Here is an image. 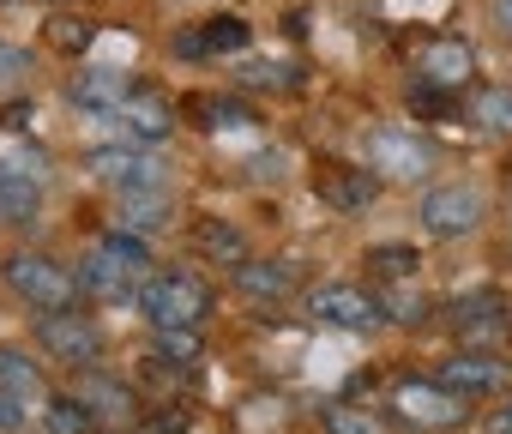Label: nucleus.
I'll list each match as a JSON object with an SVG mask.
<instances>
[{"mask_svg":"<svg viewBox=\"0 0 512 434\" xmlns=\"http://www.w3.org/2000/svg\"><path fill=\"white\" fill-rule=\"evenodd\" d=\"M43 199V169L37 163H13V157H0V217H31Z\"/></svg>","mask_w":512,"mask_h":434,"instance_id":"11","label":"nucleus"},{"mask_svg":"<svg viewBox=\"0 0 512 434\" xmlns=\"http://www.w3.org/2000/svg\"><path fill=\"white\" fill-rule=\"evenodd\" d=\"M199 248H217L223 260L241 266V242H235V230H223V224H205V230H199Z\"/></svg>","mask_w":512,"mask_h":434,"instance_id":"27","label":"nucleus"},{"mask_svg":"<svg viewBox=\"0 0 512 434\" xmlns=\"http://www.w3.org/2000/svg\"><path fill=\"white\" fill-rule=\"evenodd\" d=\"M488 434H512V398H506V404L488 416Z\"/></svg>","mask_w":512,"mask_h":434,"instance_id":"30","label":"nucleus"},{"mask_svg":"<svg viewBox=\"0 0 512 434\" xmlns=\"http://www.w3.org/2000/svg\"><path fill=\"white\" fill-rule=\"evenodd\" d=\"M139 314H145V326H157V332H193V326H205V314H211V284L193 278V272L145 278V284H139Z\"/></svg>","mask_w":512,"mask_h":434,"instance_id":"1","label":"nucleus"},{"mask_svg":"<svg viewBox=\"0 0 512 434\" xmlns=\"http://www.w3.org/2000/svg\"><path fill=\"white\" fill-rule=\"evenodd\" d=\"M91 169L103 175V181H115L121 193H163L169 187V163L163 157H151V151H133V145H121V151H91Z\"/></svg>","mask_w":512,"mask_h":434,"instance_id":"7","label":"nucleus"},{"mask_svg":"<svg viewBox=\"0 0 512 434\" xmlns=\"http://www.w3.org/2000/svg\"><path fill=\"white\" fill-rule=\"evenodd\" d=\"M7 284L25 302H37L43 314H61L79 296V272H67V260H55V254H13L7 260Z\"/></svg>","mask_w":512,"mask_h":434,"instance_id":"3","label":"nucleus"},{"mask_svg":"<svg viewBox=\"0 0 512 434\" xmlns=\"http://www.w3.org/2000/svg\"><path fill=\"white\" fill-rule=\"evenodd\" d=\"M97 248H103V254H115L127 272H145V266H151V248H145V242H133V236H121V230H115V236H103Z\"/></svg>","mask_w":512,"mask_h":434,"instance_id":"24","label":"nucleus"},{"mask_svg":"<svg viewBox=\"0 0 512 434\" xmlns=\"http://www.w3.org/2000/svg\"><path fill=\"white\" fill-rule=\"evenodd\" d=\"M326 193H332L338 205H368V199H374V181H368V175H356V181H350V175H326Z\"/></svg>","mask_w":512,"mask_h":434,"instance_id":"25","label":"nucleus"},{"mask_svg":"<svg viewBox=\"0 0 512 434\" xmlns=\"http://www.w3.org/2000/svg\"><path fill=\"white\" fill-rule=\"evenodd\" d=\"M470 43H428L422 49V73L434 79V85H464L470 79Z\"/></svg>","mask_w":512,"mask_h":434,"instance_id":"17","label":"nucleus"},{"mask_svg":"<svg viewBox=\"0 0 512 434\" xmlns=\"http://www.w3.org/2000/svg\"><path fill=\"white\" fill-rule=\"evenodd\" d=\"M37 344H43L55 362H67V368H97V362H103V332H97L85 314H73V308L37 314Z\"/></svg>","mask_w":512,"mask_h":434,"instance_id":"4","label":"nucleus"},{"mask_svg":"<svg viewBox=\"0 0 512 434\" xmlns=\"http://www.w3.org/2000/svg\"><path fill=\"white\" fill-rule=\"evenodd\" d=\"M326 422H332V434H374V422L350 416V410H326Z\"/></svg>","mask_w":512,"mask_h":434,"instance_id":"28","label":"nucleus"},{"mask_svg":"<svg viewBox=\"0 0 512 434\" xmlns=\"http://www.w3.org/2000/svg\"><path fill=\"white\" fill-rule=\"evenodd\" d=\"M368 266L380 272V278H410L422 260H416V248H398V242H380V248H368Z\"/></svg>","mask_w":512,"mask_h":434,"instance_id":"21","label":"nucleus"},{"mask_svg":"<svg viewBox=\"0 0 512 434\" xmlns=\"http://www.w3.org/2000/svg\"><path fill=\"white\" fill-rule=\"evenodd\" d=\"M199 43L205 49H241L247 43V25L241 19H217V25H205V37H187L181 49H199Z\"/></svg>","mask_w":512,"mask_h":434,"instance_id":"22","label":"nucleus"},{"mask_svg":"<svg viewBox=\"0 0 512 434\" xmlns=\"http://www.w3.org/2000/svg\"><path fill=\"white\" fill-rule=\"evenodd\" d=\"M506 380H512V368L494 356V350H458V356H446L440 362V386L446 392H506Z\"/></svg>","mask_w":512,"mask_h":434,"instance_id":"10","label":"nucleus"},{"mask_svg":"<svg viewBox=\"0 0 512 434\" xmlns=\"http://www.w3.org/2000/svg\"><path fill=\"white\" fill-rule=\"evenodd\" d=\"M494 25H500V31L512 37V0H494Z\"/></svg>","mask_w":512,"mask_h":434,"instance_id":"31","label":"nucleus"},{"mask_svg":"<svg viewBox=\"0 0 512 434\" xmlns=\"http://www.w3.org/2000/svg\"><path fill=\"white\" fill-rule=\"evenodd\" d=\"M368 163H374L380 175H392V181H422V175L434 169V145H428L422 133H410V127H374Z\"/></svg>","mask_w":512,"mask_h":434,"instance_id":"5","label":"nucleus"},{"mask_svg":"<svg viewBox=\"0 0 512 434\" xmlns=\"http://www.w3.org/2000/svg\"><path fill=\"white\" fill-rule=\"evenodd\" d=\"M121 205H127V224L133 230H157L163 217H169V193H121Z\"/></svg>","mask_w":512,"mask_h":434,"instance_id":"20","label":"nucleus"},{"mask_svg":"<svg viewBox=\"0 0 512 434\" xmlns=\"http://www.w3.org/2000/svg\"><path fill=\"white\" fill-rule=\"evenodd\" d=\"M452 326H458L464 338H506V302H494V296H470V302L452 308Z\"/></svg>","mask_w":512,"mask_h":434,"instance_id":"14","label":"nucleus"},{"mask_svg":"<svg viewBox=\"0 0 512 434\" xmlns=\"http://www.w3.org/2000/svg\"><path fill=\"white\" fill-rule=\"evenodd\" d=\"M31 79V55L25 49H7V43H0V91H19Z\"/></svg>","mask_w":512,"mask_h":434,"instance_id":"26","label":"nucleus"},{"mask_svg":"<svg viewBox=\"0 0 512 434\" xmlns=\"http://www.w3.org/2000/svg\"><path fill=\"white\" fill-rule=\"evenodd\" d=\"M169 127H175V121H169V103H163V97H145V91L115 115V133L133 139V145H157V139H169Z\"/></svg>","mask_w":512,"mask_h":434,"instance_id":"12","label":"nucleus"},{"mask_svg":"<svg viewBox=\"0 0 512 434\" xmlns=\"http://www.w3.org/2000/svg\"><path fill=\"white\" fill-rule=\"evenodd\" d=\"M416 217H422V230H428V236L458 242V236L482 230V217H488V193H482L476 181H440V187H428V193H422Z\"/></svg>","mask_w":512,"mask_h":434,"instance_id":"2","label":"nucleus"},{"mask_svg":"<svg viewBox=\"0 0 512 434\" xmlns=\"http://www.w3.org/2000/svg\"><path fill=\"white\" fill-rule=\"evenodd\" d=\"M470 121H476L482 133H512V85H488V91H476Z\"/></svg>","mask_w":512,"mask_h":434,"instance_id":"18","label":"nucleus"},{"mask_svg":"<svg viewBox=\"0 0 512 434\" xmlns=\"http://www.w3.org/2000/svg\"><path fill=\"white\" fill-rule=\"evenodd\" d=\"M235 284H241V296H284L290 284H296V272L284 266V260H241L235 266Z\"/></svg>","mask_w":512,"mask_h":434,"instance_id":"16","label":"nucleus"},{"mask_svg":"<svg viewBox=\"0 0 512 434\" xmlns=\"http://www.w3.org/2000/svg\"><path fill=\"white\" fill-rule=\"evenodd\" d=\"M19 422H25V398L0 392V428H19Z\"/></svg>","mask_w":512,"mask_h":434,"instance_id":"29","label":"nucleus"},{"mask_svg":"<svg viewBox=\"0 0 512 434\" xmlns=\"http://www.w3.org/2000/svg\"><path fill=\"white\" fill-rule=\"evenodd\" d=\"M91 422H97V416H91L79 398H55V404H49V428H55V434H85Z\"/></svg>","mask_w":512,"mask_h":434,"instance_id":"23","label":"nucleus"},{"mask_svg":"<svg viewBox=\"0 0 512 434\" xmlns=\"http://www.w3.org/2000/svg\"><path fill=\"white\" fill-rule=\"evenodd\" d=\"M392 404H398V416L416 422V428H458V422H464V398L446 392L440 380H398Z\"/></svg>","mask_w":512,"mask_h":434,"instance_id":"8","label":"nucleus"},{"mask_svg":"<svg viewBox=\"0 0 512 434\" xmlns=\"http://www.w3.org/2000/svg\"><path fill=\"white\" fill-rule=\"evenodd\" d=\"M0 392H13V398H31L37 392V362L25 350H7L0 344Z\"/></svg>","mask_w":512,"mask_h":434,"instance_id":"19","label":"nucleus"},{"mask_svg":"<svg viewBox=\"0 0 512 434\" xmlns=\"http://www.w3.org/2000/svg\"><path fill=\"white\" fill-rule=\"evenodd\" d=\"M308 314L338 326V332H374L380 326V302L368 290H356V284H320L308 296Z\"/></svg>","mask_w":512,"mask_h":434,"instance_id":"9","label":"nucleus"},{"mask_svg":"<svg viewBox=\"0 0 512 434\" xmlns=\"http://www.w3.org/2000/svg\"><path fill=\"white\" fill-rule=\"evenodd\" d=\"M133 278L139 272H127L115 254H103V248H91L85 260H79V290H97V296H133Z\"/></svg>","mask_w":512,"mask_h":434,"instance_id":"13","label":"nucleus"},{"mask_svg":"<svg viewBox=\"0 0 512 434\" xmlns=\"http://www.w3.org/2000/svg\"><path fill=\"white\" fill-rule=\"evenodd\" d=\"M133 97H139L133 73H115V67H85V73H73V85H67V103L85 109V115H103V121H115Z\"/></svg>","mask_w":512,"mask_h":434,"instance_id":"6","label":"nucleus"},{"mask_svg":"<svg viewBox=\"0 0 512 434\" xmlns=\"http://www.w3.org/2000/svg\"><path fill=\"white\" fill-rule=\"evenodd\" d=\"M91 416H127L133 410V392L121 386V380H109V374H97V368H85V380H79V392H73Z\"/></svg>","mask_w":512,"mask_h":434,"instance_id":"15","label":"nucleus"}]
</instances>
